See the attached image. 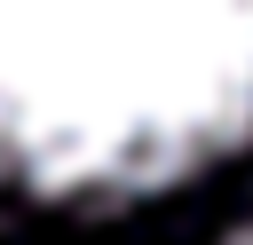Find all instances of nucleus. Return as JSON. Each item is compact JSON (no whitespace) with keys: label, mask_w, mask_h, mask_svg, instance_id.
Listing matches in <instances>:
<instances>
[{"label":"nucleus","mask_w":253,"mask_h":245,"mask_svg":"<svg viewBox=\"0 0 253 245\" xmlns=\"http://www.w3.org/2000/svg\"><path fill=\"white\" fill-rule=\"evenodd\" d=\"M213 245H253V221H237L229 237H213Z\"/></svg>","instance_id":"f03ea898"},{"label":"nucleus","mask_w":253,"mask_h":245,"mask_svg":"<svg viewBox=\"0 0 253 245\" xmlns=\"http://www.w3.org/2000/svg\"><path fill=\"white\" fill-rule=\"evenodd\" d=\"M253 150V0H0V190L126 213Z\"/></svg>","instance_id":"f257e3e1"}]
</instances>
